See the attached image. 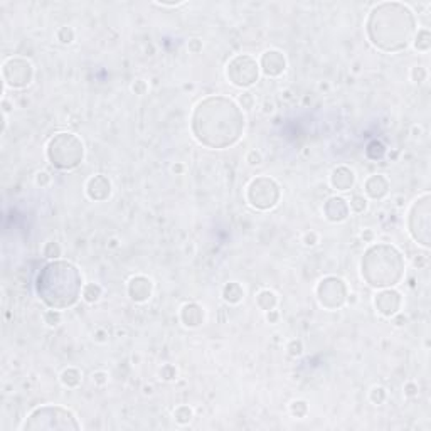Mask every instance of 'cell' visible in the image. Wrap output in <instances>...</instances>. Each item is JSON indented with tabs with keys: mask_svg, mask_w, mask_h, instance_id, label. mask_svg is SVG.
Masks as SVG:
<instances>
[{
	"mask_svg": "<svg viewBox=\"0 0 431 431\" xmlns=\"http://www.w3.org/2000/svg\"><path fill=\"white\" fill-rule=\"evenodd\" d=\"M246 116L241 106L228 96H207L195 104L191 116V132L200 145L224 150L241 140Z\"/></svg>",
	"mask_w": 431,
	"mask_h": 431,
	"instance_id": "6da1fadb",
	"label": "cell"
},
{
	"mask_svg": "<svg viewBox=\"0 0 431 431\" xmlns=\"http://www.w3.org/2000/svg\"><path fill=\"white\" fill-rule=\"evenodd\" d=\"M416 15L403 2H379L369 10L366 34L376 49L387 54L409 48L416 34Z\"/></svg>",
	"mask_w": 431,
	"mask_h": 431,
	"instance_id": "7a4b0ae2",
	"label": "cell"
},
{
	"mask_svg": "<svg viewBox=\"0 0 431 431\" xmlns=\"http://www.w3.org/2000/svg\"><path fill=\"white\" fill-rule=\"evenodd\" d=\"M83 275L73 263L54 259L48 263L36 280V291L49 308L66 310L83 298Z\"/></svg>",
	"mask_w": 431,
	"mask_h": 431,
	"instance_id": "3957f363",
	"label": "cell"
},
{
	"mask_svg": "<svg viewBox=\"0 0 431 431\" xmlns=\"http://www.w3.org/2000/svg\"><path fill=\"white\" fill-rule=\"evenodd\" d=\"M404 256L396 246L378 242L366 249L361 261V275L372 288H392L403 280Z\"/></svg>",
	"mask_w": 431,
	"mask_h": 431,
	"instance_id": "277c9868",
	"label": "cell"
},
{
	"mask_svg": "<svg viewBox=\"0 0 431 431\" xmlns=\"http://www.w3.org/2000/svg\"><path fill=\"white\" fill-rule=\"evenodd\" d=\"M49 164L59 170H74L85 160V144L78 135L61 132L54 135L46 148Z\"/></svg>",
	"mask_w": 431,
	"mask_h": 431,
	"instance_id": "5b68a950",
	"label": "cell"
},
{
	"mask_svg": "<svg viewBox=\"0 0 431 431\" xmlns=\"http://www.w3.org/2000/svg\"><path fill=\"white\" fill-rule=\"evenodd\" d=\"M20 430L32 431V430H81V423L78 421L76 414L64 406L57 404H46L41 408H36L34 411L27 414L26 421L22 423Z\"/></svg>",
	"mask_w": 431,
	"mask_h": 431,
	"instance_id": "8992f818",
	"label": "cell"
},
{
	"mask_svg": "<svg viewBox=\"0 0 431 431\" xmlns=\"http://www.w3.org/2000/svg\"><path fill=\"white\" fill-rule=\"evenodd\" d=\"M430 217H431V195L430 192H425L409 207L408 233L418 244H421L426 249L430 248L431 242Z\"/></svg>",
	"mask_w": 431,
	"mask_h": 431,
	"instance_id": "52a82bcc",
	"label": "cell"
},
{
	"mask_svg": "<svg viewBox=\"0 0 431 431\" xmlns=\"http://www.w3.org/2000/svg\"><path fill=\"white\" fill-rule=\"evenodd\" d=\"M280 197H282V189L278 182L268 175H258L246 187V200L251 207L258 211L273 209L280 202Z\"/></svg>",
	"mask_w": 431,
	"mask_h": 431,
	"instance_id": "ba28073f",
	"label": "cell"
},
{
	"mask_svg": "<svg viewBox=\"0 0 431 431\" xmlns=\"http://www.w3.org/2000/svg\"><path fill=\"white\" fill-rule=\"evenodd\" d=\"M259 62L249 54H238L226 66V76L236 88H249L259 79Z\"/></svg>",
	"mask_w": 431,
	"mask_h": 431,
	"instance_id": "9c48e42d",
	"label": "cell"
},
{
	"mask_svg": "<svg viewBox=\"0 0 431 431\" xmlns=\"http://www.w3.org/2000/svg\"><path fill=\"white\" fill-rule=\"evenodd\" d=\"M315 295L319 303L327 310H338L347 303L349 288L347 283L338 276H325L315 288Z\"/></svg>",
	"mask_w": 431,
	"mask_h": 431,
	"instance_id": "30bf717a",
	"label": "cell"
},
{
	"mask_svg": "<svg viewBox=\"0 0 431 431\" xmlns=\"http://www.w3.org/2000/svg\"><path fill=\"white\" fill-rule=\"evenodd\" d=\"M3 85L12 90H22L34 79V66L26 57H9L2 64Z\"/></svg>",
	"mask_w": 431,
	"mask_h": 431,
	"instance_id": "8fae6325",
	"label": "cell"
},
{
	"mask_svg": "<svg viewBox=\"0 0 431 431\" xmlns=\"http://www.w3.org/2000/svg\"><path fill=\"white\" fill-rule=\"evenodd\" d=\"M401 305H403V295L394 288H381L374 296L376 310L386 319L394 317L401 310Z\"/></svg>",
	"mask_w": 431,
	"mask_h": 431,
	"instance_id": "7c38bea8",
	"label": "cell"
},
{
	"mask_svg": "<svg viewBox=\"0 0 431 431\" xmlns=\"http://www.w3.org/2000/svg\"><path fill=\"white\" fill-rule=\"evenodd\" d=\"M259 69L268 78H278L287 71V57L282 51L268 49L259 57Z\"/></svg>",
	"mask_w": 431,
	"mask_h": 431,
	"instance_id": "4fadbf2b",
	"label": "cell"
},
{
	"mask_svg": "<svg viewBox=\"0 0 431 431\" xmlns=\"http://www.w3.org/2000/svg\"><path fill=\"white\" fill-rule=\"evenodd\" d=\"M128 296L135 303H145L153 293V282L145 275H135L130 278L127 285Z\"/></svg>",
	"mask_w": 431,
	"mask_h": 431,
	"instance_id": "5bb4252c",
	"label": "cell"
},
{
	"mask_svg": "<svg viewBox=\"0 0 431 431\" xmlns=\"http://www.w3.org/2000/svg\"><path fill=\"white\" fill-rule=\"evenodd\" d=\"M111 181L103 174H96L86 182V195L95 202H103L111 195Z\"/></svg>",
	"mask_w": 431,
	"mask_h": 431,
	"instance_id": "9a60e30c",
	"label": "cell"
},
{
	"mask_svg": "<svg viewBox=\"0 0 431 431\" xmlns=\"http://www.w3.org/2000/svg\"><path fill=\"white\" fill-rule=\"evenodd\" d=\"M350 214L349 202L340 195H332L324 204V216L330 223H342Z\"/></svg>",
	"mask_w": 431,
	"mask_h": 431,
	"instance_id": "2e32d148",
	"label": "cell"
},
{
	"mask_svg": "<svg viewBox=\"0 0 431 431\" xmlns=\"http://www.w3.org/2000/svg\"><path fill=\"white\" fill-rule=\"evenodd\" d=\"M389 187H391V184H389L386 175L383 174H372L364 181V192H366L367 197L374 200H381L386 197Z\"/></svg>",
	"mask_w": 431,
	"mask_h": 431,
	"instance_id": "e0dca14e",
	"label": "cell"
},
{
	"mask_svg": "<svg viewBox=\"0 0 431 431\" xmlns=\"http://www.w3.org/2000/svg\"><path fill=\"white\" fill-rule=\"evenodd\" d=\"M355 184V172L347 165H338L330 174V186L340 192H349Z\"/></svg>",
	"mask_w": 431,
	"mask_h": 431,
	"instance_id": "ac0fdd59",
	"label": "cell"
},
{
	"mask_svg": "<svg viewBox=\"0 0 431 431\" xmlns=\"http://www.w3.org/2000/svg\"><path fill=\"white\" fill-rule=\"evenodd\" d=\"M204 319H206V313H204V308L199 303L191 302L181 308V320L186 327L189 329L199 327V325L204 324Z\"/></svg>",
	"mask_w": 431,
	"mask_h": 431,
	"instance_id": "d6986e66",
	"label": "cell"
},
{
	"mask_svg": "<svg viewBox=\"0 0 431 431\" xmlns=\"http://www.w3.org/2000/svg\"><path fill=\"white\" fill-rule=\"evenodd\" d=\"M223 298L226 303L229 305H238L242 302L244 298V288L241 287L238 282H229L223 287Z\"/></svg>",
	"mask_w": 431,
	"mask_h": 431,
	"instance_id": "ffe728a7",
	"label": "cell"
},
{
	"mask_svg": "<svg viewBox=\"0 0 431 431\" xmlns=\"http://www.w3.org/2000/svg\"><path fill=\"white\" fill-rule=\"evenodd\" d=\"M256 305L265 312L275 310L276 305H278V295L273 290H261L256 295Z\"/></svg>",
	"mask_w": 431,
	"mask_h": 431,
	"instance_id": "44dd1931",
	"label": "cell"
},
{
	"mask_svg": "<svg viewBox=\"0 0 431 431\" xmlns=\"http://www.w3.org/2000/svg\"><path fill=\"white\" fill-rule=\"evenodd\" d=\"M414 49L420 52H426L430 51L431 48V32L428 31V29H418L416 34H414L413 37V43Z\"/></svg>",
	"mask_w": 431,
	"mask_h": 431,
	"instance_id": "7402d4cb",
	"label": "cell"
},
{
	"mask_svg": "<svg viewBox=\"0 0 431 431\" xmlns=\"http://www.w3.org/2000/svg\"><path fill=\"white\" fill-rule=\"evenodd\" d=\"M81 381H83V374L76 367H68V369H64L61 374V383L62 386L66 387H71V389L78 387L79 384H81Z\"/></svg>",
	"mask_w": 431,
	"mask_h": 431,
	"instance_id": "603a6c76",
	"label": "cell"
},
{
	"mask_svg": "<svg viewBox=\"0 0 431 431\" xmlns=\"http://www.w3.org/2000/svg\"><path fill=\"white\" fill-rule=\"evenodd\" d=\"M103 296V288L98 283H86L83 287V300L86 303H96Z\"/></svg>",
	"mask_w": 431,
	"mask_h": 431,
	"instance_id": "cb8c5ba5",
	"label": "cell"
},
{
	"mask_svg": "<svg viewBox=\"0 0 431 431\" xmlns=\"http://www.w3.org/2000/svg\"><path fill=\"white\" fill-rule=\"evenodd\" d=\"M192 418H194V411L187 404H181L174 409V420L179 425H187V423L192 421Z\"/></svg>",
	"mask_w": 431,
	"mask_h": 431,
	"instance_id": "d4e9b609",
	"label": "cell"
},
{
	"mask_svg": "<svg viewBox=\"0 0 431 431\" xmlns=\"http://www.w3.org/2000/svg\"><path fill=\"white\" fill-rule=\"evenodd\" d=\"M366 155L369 157L371 160H381V158L386 155V147H384V145L381 144V142L374 140V142H371V144L367 145Z\"/></svg>",
	"mask_w": 431,
	"mask_h": 431,
	"instance_id": "484cf974",
	"label": "cell"
},
{
	"mask_svg": "<svg viewBox=\"0 0 431 431\" xmlns=\"http://www.w3.org/2000/svg\"><path fill=\"white\" fill-rule=\"evenodd\" d=\"M347 202H349L350 211L355 212V214H362V212L367 211V199L362 194H354Z\"/></svg>",
	"mask_w": 431,
	"mask_h": 431,
	"instance_id": "4316f807",
	"label": "cell"
},
{
	"mask_svg": "<svg viewBox=\"0 0 431 431\" xmlns=\"http://www.w3.org/2000/svg\"><path fill=\"white\" fill-rule=\"evenodd\" d=\"M43 254L46 258H49V259H59V256L62 254V248H61L59 242L49 241V242H46V244H44Z\"/></svg>",
	"mask_w": 431,
	"mask_h": 431,
	"instance_id": "83f0119b",
	"label": "cell"
},
{
	"mask_svg": "<svg viewBox=\"0 0 431 431\" xmlns=\"http://www.w3.org/2000/svg\"><path fill=\"white\" fill-rule=\"evenodd\" d=\"M369 399H371V403L376 404V406L384 404V403H386V399H387V391L383 386L372 387L371 392H369Z\"/></svg>",
	"mask_w": 431,
	"mask_h": 431,
	"instance_id": "f1b7e54d",
	"label": "cell"
},
{
	"mask_svg": "<svg viewBox=\"0 0 431 431\" xmlns=\"http://www.w3.org/2000/svg\"><path fill=\"white\" fill-rule=\"evenodd\" d=\"M74 37H76L74 29L69 27V26H62V27L57 29V32H56V39L59 41L61 44H71L74 41Z\"/></svg>",
	"mask_w": 431,
	"mask_h": 431,
	"instance_id": "f546056e",
	"label": "cell"
},
{
	"mask_svg": "<svg viewBox=\"0 0 431 431\" xmlns=\"http://www.w3.org/2000/svg\"><path fill=\"white\" fill-rule=\"evenodd\" d=\"M62 310H56V308H49V310L44 312V322L49 325V327H56V325L61 324L62 320Z\"/></svg>",
	"mask_w": 431,
	"mask_h": 431,
	"instance_id": "4dcf8cb0",
	"label": "cell"
},
{
	"mask_svg": "<svg viewBox=\"0 0 431 431\" xmlns=\"http://www.w3.org/2000/svg\"><path fill=\"white\" fill-rule=\"evenodd\" d=\"M290 411H291V414H293V416H296V418H305V416H307V413H308V404H307V401H303V399H296V401H293V403L290 404Z\"/></svg>",
	"mask_w": 431,
	"mask_h": 431,
	"instance_id": "1f68e13d",
	"label": "cell"
},
{
	"mask_svg": "<svg viewBox=\"0 0 431 431\" xmlns=\"http://www.w3.org/2000/svg\"><path fill=\"white\" fill-rule=\"evenodd\" d=\"M409 76H411V81L413 83H418V85H421V83H425L426 78H428V71H426L425 66H414V68H411V73H409Z\"/></svg>",
	"mask_w": 431,
	"mask_h": 431,
	"instance_id": "d6a6232c",
	"label": "cell"
},
{
	"mask_svg": "<svg viewBox=\"0 0 431 431\" xmlns=\"http://www.w3.org/2000/svg\"><path fill=\"white\" fill-rule=\"evenodd\" d=\"M287 350H288V354H290L291 357H300V355L303 354L302 340H296V338L290 340V342H288V345H287Z\"/></svg>",
	"mask_w": 431,
	"mask_h": 431,
	"instance_id": "836d02e7",
	"label": "cell"
},
{
	"mask_svg": "<svg viewBox=\"0 0 431 431\" xmlns=\"http://www.w3.org/2000/svg\"><path fill=\"white\" fill-rule=\"evenodd\" d=\"M254 103H256L254 95L249 93V91H244V93L239 95V104H241V108H244V110H253Z\"/></svg>",
	"mask_w": 431,
	"mask_h": 431,
	"instance_id": "e575fe53",
	"label": "cell"
},
{
	"mask_svg": "<svg viewBox=\"0 0 431 431\" xmlns=\"http://www.w3.org/2000/svg\"><path fill=\"white\" fill-rule=\"evenodd\" d=\"M160 376L164 381H174L177 379V367L172 366V364H165L160 369Z\"/></svg>",
	"mask_w": 431,
	"mask_h": 431,
	"instance_id": "d590c367",
	"label": "cell"
},
{
	"mask_svg": "<svg viewBox=\"0 0 431 431\" xmlns=\"http://www.w3.org/2000/svg\"><path fill=\"white\" fill-rule=\"evenodd\" d=\"M246 162L251 165V167H256V165H261L263 164V155L259 150H249L246 153Z\"/></svg>",
	"mask_w": 431,
	"mask_h": 431,
	"instance_id": "8d00e7d4",
	"label": "cell"
},
{
	"mask_svg": "<svg viewBox=\"0 0 431 431\" xmlns=\"http://www.w3.org/2000/svg\"><path fill=\"white\" fill-rule=\"evenodd\" d=\"M132 91L138 96H144L148 91V83L145 81V79H137L132 85Z\"/></svg>",
	"mask_w": 431,
	"mask_h": 431,
	"instance_id": "74e56055",
	"label": "cell"
},
{
	"mask_svg": "<svg viewBox=\"0 0 431 431\" xmlns=\"http://www.w3.org/2000/svg\"><path fill=\"white\" fill-rule=\"evenodd\" d=\"M51 181H52L51 174L46 172V170H41V172L36 174V184L39 187H48L49 184H51Z\"/></svg>",
	"mask_w": 431,
	"mask_h": 431,
	"instance_id": "f35d334b",
	"label": "cell"
},
{
	"mask_svg": "<svg viewBox=\"0 0 431 431\" xmlns=\"http://www.w3.org/2000/svg\"><path fill=\"white\" fill-rule=\"evenodd\" d=\"M204 44L202 41L197 39V37H194V39H189V43H187V49L192 52V54H199L200 51H202Z\"/></svg>",
	"mask_w": 431,
	"mask_h": 431,
	"instance_id": "ab89813d",
	"label": "cell"
},
{
	"mask_svg": "<svg viewBox=\"0 0 431 431\" xmlns=\"http://www.w3.org/2000/svg\"><path fill=\"white\" fill-rule=\"evenodd\" d=\"M91 379H93V383L96 384V386H104V384H108V374L104 371L93 372Z\"/></svg>",
	"mask_w": 431,
	"mask_h": 431,
	"instance_id": "60d3db41",
	"label": "cell"
},
{
	"mask_svg": "<svg viewBox=\"0 0 431 431\" xmlns=\"http://www.w3.org/2000/svg\"><path fill=\"white\" fill-rule=\"evenodd\" d=\"M319 242V234L315 231H307L303 234V244L305 246H315Z\"/></svg>",
	"mask_w": 431,
	"mask_h": 431,
	"instance_id": "b9f144b4",
	"label": "cell"
},
{
	"mask_svg": "<svg viewBox=\"0 0 431 431\" xmlns=\"http://www.w3.org/2000/svg\"><path fill=\"white\" fill-rule=\"evenodd\" d=\"M418 391H420V387H418V384L413 383V381H409V383L404 384V396L414 397V396H418Z\"/></svg>",
	"mask_w": 431,
	"mask_h": 431,
	"instance_id": "7bdbcfd3",
	"label": "cell"
},
{
	"mask_svg": "<svg viewBox=\"0 0 431 431\" xmlns=\"http://www.w3.org/2000/svg\"><path fill=\"white\" fill-rule=\"evenodd\" d=\"M361 238H362L364 242H372L376 238V234L372 233V229H364V231L361 233Z\"/></svg>",
	"mask_w": 431,
	"mask_h": 431,
	"instance_id": "ee69618b",
	"label": "cell"
},
{
	"mask_svg": "<svg viewBox=\"0 0 431 431\" xmlns=\"http://www.w3.org/2000/svg\"><path fill=\"white\" fill-rule=\"evenodd\" d=\"M391 319H392V322H394V325H397V327H403V325L406 324V320H408L401 312H397L394 317H391Z\"/></svg>",
	"mask_w": 431,
	"mask_h": 431,
	"instance_id": "f6af8a7d",
	"label": "cell"
},
{
	"mask_svg": "<svg viewBox=\"0 0 431 431\" xmlns=\"http://www.w3.org/2000/svg\"><path fill=\"white\" fill-rule=\"evenodd\" d=\"M278 319H280L278 310H270V312H266V322H270V324H276V322H278Z\"/></svg>",
	"mask_w": 431,
	"mask_h": 431,
	"instance_id": "bcb514c9",
	"label": "cell"
},
{
	"mask_svg": "<svg viewBox=\"0 0 431 431\" xmlns=\"http://www.w3.org/2000/svg\"><path fill=\"white\" fill-rule=\"evenodd\" d=\"M95 335H96L95 337L96 342H106L108 340V334H104V330H101V329H99L98 332L95 334Z\"/></svg>",
	"mask_w": 431,
	"mask_h": 431,
	"instance_id": "7dc6e473",
	"label": "cell"
},
{
	"mask_svg": "<svg viewBox=\"0 0 431 431\" xmlns=\"http://www.w3.org/2000/svg\"><path fill=\"white\" fill-rule=\"evenodd\" d=\"M157 5H162V7H179V5H184V2H157Z\"/></svg>",
	"mask_w": 431,
	"mask_h": 431,
	"instance_id": "c3c4849f",
	"label": "cell"
},
{
	"mask_svg": "<svg viewBox=\"0 0 431 431\" xmlns=\"http://www.w3.org/2000/svg\"><path fill=\"white\" fill-rule=\"evenodd\" d=\"M273 108H275V104L271 103V101H268V99L265 101V104H263V111H265L266 115H268V113H271V111H273Z\"/></svg>",
	"mask_w": 431,
	"mask_h": 431,
	"instance_id": "681fc988",
	"label": "cell"
},
{
	"mask_svg": "<svg viewBox=\"0 0 431 431\" xmlns=\"http://www.w3.org/2000/svg\"><path fill=\"white\" fill-rule=\"evenodd\" d=\"M172 172L174 174H182L184 172V165L182 164H174L172 165Z\"/></svg>",
	"mask_w": 431,
	"mask_h": 431,
	"instance_id": "f907efd6",
	"label": "cell"
},
{
	"mask_svg": "<svg viewBox=\"0 0 431 431\" xmlns=\"http://www.w3.org/2000/svg\"><path fill=\"white\" fill-rule=\"evenodd\" d=\"M347 302H349L350 305L357 303V295H355V293H349V295H347Z\"/></svg>",
	"mask_w": 431,
	"mask_h": 431,
	"instance_id": "816d5d0a",
	"label": "cell"
},
{
	"mask_svg": "<svg viewBox=\"0 0 431 431\" xmlns=\"http://www.w3.org/2000/svg\"><path fill=\"white\" fill-rule=\"evenodd\" d=\"M145 394H152V387H145Z\"/></svg>",
	"mask_w": 431,
	"mask_h": 431,
	"instance_id": "f5cc1de1",
	"label": "cell"
}]
</instances>
